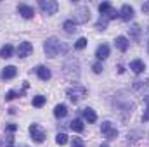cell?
<instances>
[{"label": "cell", "mask_w": 149, "mask_h": 147, "mask_svg": "<svg viewBox=\"0 0 149 147\" xmlns=\"http://www.w3.org/2000/svg\"><path fill=\"white\" fill-rule=\"evenodd\" d=\"M114 45H116V49H118V50L125 52V50L128 49V40H127L125 37H116V40H114Z\"/></svg>", "instance_id": "4fadbf2b"}, {"label": "cell", "mask_w": 149, "mask_h": 147, "mask_svg": "<svg viewBox=\"0 0 149 147\" xmlns=\"http://www.w3.org/2000/svg\"><path fill=\"white\" fill-rule=\"evenodd\" d=\"M95 55H97V59H106V57L109 55V47H108V45H99Z\"/></svg>", "instance_id": "ac0fdd59"}, {"label": "cell", "mask_w": 149, "mask_h": 147, "mask_svg": "<svg viewBox=\"0 0 149 147\" xmlns=\"http://www.w3.org/2000/svg\"><path fill=\"white\" fill-rule=\"evenodd\" d=\"M92 69H94V73H101V71H102V64H101V62H95V64H94V66H92Z\"/></svg>", "instance_id": "83f0119b"}, {"label": "cell", "mask_w": 149, "mask_h": 147, "mask_svg": "<svg viewBox=\"0 0 149 147\" xmlns=\"http://www.w3.org/2000/svg\"><path fill=\"white\" fill-rule=\"evenodd\" d=\"M111 9H113V7H111V3H109V2H102V3L99 5V12H101V14H104V16H106Z\"/></svg>", "instance_id": "44dd1931"}, {"label": "cell", "mask_w": 149, "mask_h": 147, "mask_svg": "<svg viewBox=\"0 0 149 147\" xmlns=\"http://www.w3.org/2000/svg\"><path fill=\"white\" fill-rule=\"evenodd\" d=\"M142 121H149V107L146 109V112H144V116H142Z\"/></svg>", "instance_id": "4dcf8cb0"}, {"label": "cell", "mask_w": 149, "mask_h": 147, "mask_svg": "<svg viewBox=\"0 0 149 147\" xmlns=\"http://www.w3.org/2000/svg\"><path fill=\"white\" fill-rule=\"evenodd\" d=\"M83 118H85L88 123H95V121H97V114H95V111L90 109V107L83 109Z\"/></svg>", "instance_id": "2e32d148"}, {"label": "cell", "mask_w": 149, "mask_h": 147, "mask_svg": "<svg viewBox=\"0 0 149 147\" xmlns=\"http://www.w3.org/2000/svg\"><path fill=\"white\" fill-rule=\"evenodd\" d=\"M43 50H45V54L49 55V57H56L61 50H63V45H61V42L57 40V38H47L45 40V43H43Z\"/></svg>", "instance_id": "6da1fadb"}, {"label": "cell", "mask_w": 149, "mask_h": 147, "mask_svg": "<svg viewBox=\"0 0 149 147\" xmlns=\"http://www.w3.org/2000/svg\"><path fill=\"white\" fill-rule=\"evenodd\" d=\"M12 54H14V49H12V45H9V43L0 49V57H2V59H9V57H12Z\"/></svg>", "instance_id": "9a60e30c"}, {"label": "cell", "mask_w": 149, "mask_h": 147, "mask_svg": "<svg viewBox=\"0 0 149 147\" xmlns=\"http://www.w3.org/2000/svg\"><path fill=\"white\" fill-rule=\"evenodd\" d=\"M130 69H132L135 74H141L144 69H146V64H144L141 59H134V61L130 62Z\"/></svg>", "instance_id": "30bf717a"}, {"label": "cell", "mask_w": 149, "mask_h": 147, "mask_svg": "<svg viewBox=\"0 0 149 147\" xmlns=\"http://www.w3.org/2000/svg\"><path fill=\"white\" fill-rule=\"evenodd\" d=\"M16 73H17V71H16L14 66H7V68H3V71H2L0 76H2V80H12V78L16 76Z\"/></svg>", "instance_id": "7c38bea8"}, {"label": "cell", "mask_w": 149, "mask_h": 147, "mask_svg": "<svg viewBox=\"0 0 149 147\" xmlns=\"http://www.w3.org/2000/svg\"><path fill=\"white\" fill-rule=\"evenodd\" d=\"M128 33H130V38H132V40L139 42V40H141V26H139V24H132V26L128 28Z\"/></svg>", "instance_id": "5bb4252c"}, {"label": "cell", "mask_w": 149, "mask_h": 147, "mask_svg": "<svg viewBox=\"0 0 149 147\" xmlns=\"http://www.w3.org/2000/svg\"><path fill=\"white\" fill-rule=\"evenodd\" d=\"M17 12H19L24 19H30V17L35 16V9H33L31 5H26V3H19V5H17Z\"/></svg>", "instance_id": "8992f818"}, {"label": "cell", "mask_w": 149, "mask_h": 147, "mask_svg": "<svg viewBox=\"0 0 149 147\" xmlns=\"http://www.w3.org/2000/svg\"><path fill=\"white\" fill-rule=\"evenodd\" d=\"M66 114H68L66 104H57V106L54 107V116H56V118H64Z\"/></svg>", "instance_id": "e0dca14e"}, {"label": "cell", "mask_w": 149, "mask_h": 147, "mask_svg": "<svg viewBox=\"0 0 149 147\" xmlns=\"http://www.w3.org/2000/svg\"><path fill=\"white\" fill-rule=\"evenodd\" d=\"M30 133H31V137H33V140H35L37 144H42V142L45 140V132L38 126L37 123H33V125L30 126Z\"/></svg>", "instance_id": "5b68a950"}, {"label": "cell", "mask_w": 149, "mask_h": 147, "mask_svg": "<svg viewBox=\"0 0 149 147\" xmlns=\"http://www.w3.org/2000/svg\"><path fill=\"white\" fill-rule=\"evenodd\" d=\"M101 130H102V133H104L108 139H116V137H118V130L113 128V125L109 121H104L102 126H101Z\"/></svg>", "instance_id": "ba28073f"}, {"label": "cell", "mask_w": 149, "mask_h": 147, "mask_svg": "<svg viewBox=\"0 0 149 147\" xmlns=\"http://www.w3.org/2000/svg\"><path fill=\"white\" fill-rule=\"evenodd\" d=\"M142 12H146V14H149V2H146V3L142 5Z\"/></svg>", "instance_id": "f546056e"}, {"label": "cell", "mask_w": 149, "mask_h": 147, "mask_svg": "<svg viewBox=\"0 0 149 147\" xmlns=\"http://www.w3.org/2000/svg\"><path fill=\"white\" fill-rule=\"evenodd\" d=\"M16 128H17V126H16L14 123H10V125H7V132H16Z\"/></svg>", "instance_id": "f1b7e54d"}, {"label": "cell", "mask_w": 149, "mask_h": 147, "mask_svg": "<svg viewBox=\"0 0 149 147\" xmlns=\"http://www.w3.org/2000/svg\"><path fill=\"white\" fill-rule=\"evenodd\" d=\"M70 126H71V130H73V132H83V121H81L80 118L73 119V121L70 123Z\"/></svg>", "instance_id": "d6986e66"}, {"label": "cell", "mask_w": 149, "mask_h": 147, "mask_svg": "<svg viewBox=\"0 0 149 147\" xmlns=\"http://www.w3.org/2000/svg\"><path fill=\"white\" fill-rule=\"evenodd\" d=\"M9 147H12V146H9Z\"/></svg>", "instance_id": "d6a6232c"}, {"label": "cell", "mask_w": 149, "mask_h": 147, "mask_svg": "<svg viewBox=\"0 0 149 147\" xmlns=\"http://www.w3.org/2000/svg\"><path fill=\"white\" fill-rule=\"evenodd\" d=\"M120 17H121L123 21H130V19L134 17V7L128 5V3H125V5L120 9Z\"/></svg>", "instance_id": "9c48e42d"}, {"label": "cell", "mask_w": 149, "mask_h": 147, "mask_svg": "<svg viewBox=\"0 0 149 147\" xmlns=\"http://www.w3.org/2000/svg\"><path fill=\"white\" fill-rule=\"evenodd\" d=\"M90 19V9L88 7H78L74 10V23H87Z\"/></svg>", "instance_id": "3957f363"}, {"label": "cell", "mask_w": 149, "mask_h": 147, "mask_svg": "<svg viewBox=\"0 0 149 147\" xmlns=\"http://www.w3.org/2000/svg\"><path fill=\"white\" fill-rule=\"evenodd\" d=\"M56 142H57V146H66L68 144V135L66 133H59L56 137Z\"/></svg>", "instance_id": "7402d4cb"}, {"label": "cell", "mask_w": 149, "mask_h": 147, "mask_svg": "<svg viewBox=\"0 0 149 147\" xmlns=\"http://www.w3.org/2000/svg\"><path fill=\"white\" fill-rule=\"evenodd\" d=\"M38 5H40V9L43 10V14H47V16L56 14V12H57V7H59L56 0H40Z\"/></svg>", "instance_id": "7a4b0ae2"}, {"label": "cell", "mask_w": 149, "mask_h": 147, "mask_svg": "<svg viewBox=\"0 0 149 147\" xmlns=\"http://www.w3.org/2000/svg\"><path fill=\"white\" fill-rule=\"evenodd\" d=\"M37 74L40 80H43V81H47V80H50V76H52V73H50V69L49 68H45V66H38L37 69Z\"/></svg>", "instance_id": "8fae6325"}, {"label": "cell", "mask_w": 149, "mask_h": 147, "mask_svg": "<svg viewBox=\"0 0 149 147\" xmlns=\"http://www.w3.org/2000/svg\"><path fill=\"white\" fill-rule=\"evenodd\" d=\"M45 104V97L43 95H37V97H33V106L35 107H42Z\"/></svg>", "instance_id": "cb8c5ba5"}, {"label": "cell", "mask_w": 149, "mask_h": 147, "mask_svg": "<svg viewBox=\"0 0 149 147\" xmlns=\"http://www.w3.org/2000/svg\"><path fill=\"white\" fill-rule=\"evenodd\" d=\"M108 21H109V19H108L106 16H104V17L101 16V19L97 21V30H106V26H108Z\"/></svg>", "instance_id": "d4e9b609"}, {"label": "cell", "mask_w": 149, "mask_h": 147, "mask_svg": "<svg viewBox=\"0 0 149 147\" xmlns=\"http://www.w3.org/2000/svg\"><path fill=\"white\" fill-rule=\"evenodd\" d=\"M31 52H33V45L30 42H21L19 43V47H17V55L19 57H28Z\"/></svg>", "instance_id": "52a82bcc"}, {"label": "cell", "mask_w": 149, "mask_h": 147, "mask_svg": "<svg viewBox=\"0 0 149 147\" xmlns=\"http://www.w3.org/2000/svg\"><path fill=\"white\" fill-rule=\"evenodd\" d=\"M16 97H17V94H16V92H12V90L5 94V101H12V99H16Z\"/></svg>", "instance_id": "4316f807"}, {"label": "cell", "mask_w": 149, "mask_h": 147, "mask_svg": "<svg viewBox=\"0 0 149 147\" xmlns=\"http://www.w3.org/2000/svg\"><path fill=\"white\" fill-rule=\"evenodd\" d=\"M63 28H64V31H66V33H73L74 30H76V23L71 21V19H68V21H64Z\"/></svg>", "instance_id": "ffe728a7"}, {"label": "cell", "mask_w": 149, "mask_h": 147, "mask_svg": "<svg viewBox=\"0 0 149 147\" xmlns=\"http://www.w3.org/2000/svg\"><path fill=\"white\" fill-rule=\"evenodd\" d=\"M87 95V90L83 88V87H78V85H74V88H68V97L73 101V102H78L81 97H85Z\"/></svg>", "instance_id": "277c9868"}, {"label": "cell", "mask_w": 149, "mask_h": 147, "mask_svg": "<svg viewBox=\"0 0 149 147\" xmlns=\"http://www.w3.org/2000/svg\"><path fill=\"white\" fill-rule=\"evenodd\" d=\"M85 47H87V38H78V40H76V43H74V49H76V50H81V49H85Z\"/></svg>", "instance_id": "603a6c76"}, {"label": "cell", "mask_w": 149, "mask_h": 147, "mask_svg": "<svg viewBox=\"0 0 149 147\" xmlns=\"http://www.w3.org/2000/svg\"><path fill=\"white\" fill-rule=\"evenodd\" d=\"M101 147H108V146H101Z\"/></svg>", "instance_id": "1f68e13d"}, {"label": "cell", "mask_w": 149, "mask_h": 147, "mask_svg": "<svg viewBox=\"0 0 149 147\" xmlns=\"http://www.w3.org/2000/svg\"><path fill=\"white\" fill-rule=\"evenodd\" d=\"M71 147H85V144H83L81 139H73L71 140Z\"/></svg>", "instance_id": "484cf974"}]
</instances>
